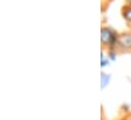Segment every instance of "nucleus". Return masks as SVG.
<instances>
[{"instance_id":"obj_1","label":"nucleus","mask_w":131,"mask_h":120,"mask_svg":"<svg viewBox=\"0 0 131 120\" xmlns=\"http://www.w3.org/2000/svg\"><path fill=\"white\" fill-rule=\"evenodd\" d=\"M119 33L111 26L103 25L101 28V48L105 50L116 49Z\"/></svg>"},{"instance_id":"obj_2","label":"nucleus","mask_w":131,"mask_h":120,"mask_svg":"<svg viewBox=\"0 0 131 120\" xmlns=\"http://www.w3.org/2000/svg\"><path fill=\"white\" fill-rule=\"evenodd\" d=\"M116 50L120 53H130L131 52V31H124L119 33Z\"/></svg>"},{"instance_id":"obj_3","label":"nucleus","mask_w":131,"mask_h":120,"mask_svg":"<svg viewBox=\"0 0 131 120\" xmlns=\"http://www.w3.org/2000/svg\"><path fill=\"white\" fill-rule=\"evenodd\" d=\"M121 15L123 19L126 22L127 26L131 25V5L123 4V6L121 7Z\"/></svg>"},{"instance_id":"obj_4","label":"nucleus","mask_w":131,"mask_h":120,"mask_svg":"<svg viewBox=\"0 0 131 120\" xmlns=\"http://www.w3.org/2000/svg\"><path fill=\"white\" fill-rule=\"evenodd\" d=\"M112 79V74L106 71H102L101 72V89L105 90L111 83Z\"/></svg>"},{"instance_id":"obj_5","label":"nucleus","mask_w":131,"mask_h":120,"mask_svg":"<svg viewBox=\"0 0 131 120\" xmlns=\"http://www.w3.org/2000/svg\"><path fill=\"white\" fill-rule=\"evenodd\" d=\"M100 62H101V67H102V68H105V67L109 66L110 63H111V60L109 59V57H108V55H107V50H105V49H102Z\"/></svg>"},{"instance_id":"obj_6","label":"nucleus","mask_w":131,"mask_h":120,"mask_svg":"<svg viewBox=\"0 0 131 120\" xmlns=\"http://www.w3.org/2000/svg\"><path fill=\"white\" fill-rule=\"evenodd\" d=\"M118 54H119V52H118L116 49H110V50H107V55H108L109 59L111 60V62H114V61L117 60Z\"/></svg>"},{"instance_id":"obj_7","label":"nucleus","mask_w":131,"mask_h":120,"mask_svg":"<svg viewBox=\"0 0 131 120\" xmlns=\"http://www.w3.org/2000/svg\"><path fill=\"white\" fill-rule=\"evenodd\" d=\"M114 0H101L102 4H101V8H102V12H105L106 9L109 7V5L113 2Z\"/></svg>"},{"instance_id":"obj_8","label":"nucleus","mask_w":131,"mask_h":120,"mask_svg":"<svg viewBox=\"0 0 131 120\" xmlns=\"http://www.w3.org/2000/svg\"><path fill=\"white\" fill-rule=\"evenodd\" d=\"M124 4H129V5H131V0H124Z\"/></svg>"},{"instance_id":"obj_9","label":"nucleus","mask_w":131,"mask_h":120,"mask_svg":"<svg viewBox=\"0 0 131 120\" xmlns=\"http://www.w3.org/2000/svg\"><path fill=\"white\" fill-rule=\"evenodd\" d=\"M128 27H129V30L131 31V25H129V26H128Z\"/></svg>"}]
</instances>
